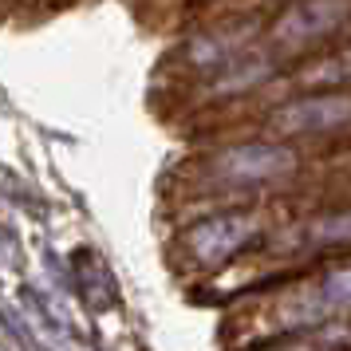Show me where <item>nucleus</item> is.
<instances>
[{
	"instance_id": "obj_1",
	"label": "nucleus",
	"mask_w": 351,
	"mask_h": 351,
	"mask_svg": "<svg viewBox=\"0 0 351 351\" xmlns=\"http://www.w3.org/2000/svg\"><path fill=\"white\" fill-rule=\"evenodd\" d=\"M348 20H351V0H292L272 16L261 44L272 56H300V51L332 40Z\"/></svg>"
},
{
	"instance_id": "obj_2",
	"label": "nucleus",
	"mask_w": 351,
	"mask_h": 351,
	"mask_svg": "<svg viewBox=\"0 0 351 351\" xmlns=\"http://www.w3.org/2000/svg\"><path fill=\"white\" fill-rule=\"evenodd\" d=\"M209 178L217 186H272L296 174V150L285 143H237L225 146L206 162Z\"/></svg>"
},
{
	"instance_id": "obj_3",
	"label": "nucleus",
	"mask_w": 351,
	"mask_h": 351,
	"mask_svg": "<svg viewBox=\"0 0 351 351\" xmlns=\"http://www.w3.org/2000/svg\"><path fill=\"white\" fill-rule=\"evenodd\" d=\"M265 233V217L249 213V209H233V213H213L206 221L190 225L186 233V249L202 269H221L237 253H245L256 237Z\"/></svg>"
},
{
	"instance_id": "obj_4",
	"label": "nucleus",
	"mask_w": 351,
	"mask_h": 351,
	"mask_svg": "<svg viewBox=\"0 0 351 351\" xmlns=\"http://www.w3.org/2000/svg\"><path fill=\"white\" fill-rule=\"evenodd\" d=\"M269 127L280 138H312V134H335L351 127V91L335 87H316L312 95L288 99L285 107H276Z\"/></svg>"
},
{
	"instance_id": "obj_5",
	"label": "nucleus",
	"mask_w": 351,
	"mask_h": 351,
	"mask_svg": "<svg viewBox=\"0 0 351 351\" xmlns=\"http://www.w3.org/2000/svg\"><path fill=\"white\" fill-rule=\"evenodd\" d=\"M272 245L276 249H351V209L316 213L292 229H280Z\"/></svg>"
},
{
	"instance_id": "obj_6",
	"label": "nucleus",
	"mask_w": 351,
	"mask_h": 351,
	"mask_svg": "<svg viewBox=\"0 0 351 351\" xmlns=\"http://www.w3.org/2000/svg\"><path fill=\"white\" fill-rule=\"evenodd\" d=\"M256 24H225V28H209V32L193 36L190 48H186V60L202 71H217L225 67L233 56H241L245 48H253Z\"/></svg>"
},
{
	"instance_id": "obj_7",
	"label": "nucleus",
	"mask_w": 351,
	"mask_h": 351,
	"mask_svg": "<svg viewBox=\"0 0 351 351\" xmlns=\"http://www.w3.org/2000/svg\"><path fill=\"white\" fill-rule=\"evenodd\" d=\"M272 64H276V56H272L265 44L245 48L225 67H217V80L209 83V91H213V95H245V91H253V87H261V83L269 80Z\"/></svg>"
},
{
	"instance_id": "obj_8",
	"label": "nucleus",
	"mask_w": 351,
	"mask_h": 351,
	"mask_svg": "<svg viewBox=\"0 0 351 351\" xmlns=\"http://www.w3.org/2000/svg\"><path fill=\"white\" fill-rule=\"evenodd\" d=\"M343 83H351V44L332 51V56H324V60H316L312 67H304V75H300V87H308V91H316V87H343Z\"/></svg>"
},
{
	"instance_id": "obj_9",
	"label": "nucleus",
	"mask_w": 351,
	"mask_h": 351,
	"mask_svg": "<svg viewBox=\"0 0 351 351\" xmlns=\"http://www.w3.org/2000/svg\"><path fill=\"white\" fill-rule=\"evenodd\" d=\"M319 296L328 304V312L339 316V312H351V265H339V269H328L316 280Z\"/></svg>"
}]
</instances>
